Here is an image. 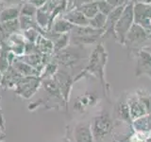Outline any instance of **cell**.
<instances>
[{
    "mask_svg": "<svg viewBox=\"0 0 151 142\" xmlns=\"http://www.w3.org/2000/svg\"><path fill=\"white\" fill-rule=\"evenodd\" d=\"M69 33H63V34H59L58 39L56 40L54 44V50L55 51H61L66 49L69 44Z\"/></svg>",
    "mask_w": 151,
    "mask_h": 142,
    "instance_id": "7402d4cb",
    "label": "cell"
},
{
    "mask_svg": "<svg viewBox=\"0 0 151 142\" xmlns=\"http://www.w3.org/2000/svg\"><path fill=\"white\" fill-rule=\"evenodd\" d=\"M98 96L96 93L86 92L78 98L74 104V109L80 113H84L87 107H94L99 102Z\"/></svg>",
    "mask_w": 151,
    "mask_h": 142,
    "instance_id": "9c48e42d",
    "label": "cell"
},
{
    "mask_svg": "<svg viewBox=\"0 0 151 142\" xmlns=\"http://www.w3.org/2000/svg\"><path fill=\"white\" fill-rule=\"evenodd\" d=\"M97 5H98V9H99V12L104 13L105 15H109L111 11L114 8H113L111 5L109 3L107 0H102V1H98L97 2Z\"/></svg>",
    "mask_w": 151,
    "mask_h": 142,
    "instance_id": "cb8c5ba5",
    "label": "cell"
},
{
    "mask_svg": "<svg viewBox=\"0 0 151 142\" xmlns=\"http://www.w3.org/2000/svg\"><path fill=\"white\" fill-rule=\"evenodd\" d=\"M127 104H129V114H130V117L132 121L138 120V118L150 115L146 107L144 105V103L140 101L136 94H132L129 97H127Z\"/></svg>",
    "mask_w": 151,
    "mask_h": 142,
    "instance_id": "52a82bcc",
    "label": "cell"
},
{
    "mask_svg": "<svg viewBox=\"0 0 151 142\" xmlns=\"http://www.w3.org/2000/svg\"><path fill=\"white\" fill-rule=\"evenodd\" d=\"M16 71L18 73H20L22 76H26V77H28V76H36V75H38V71L34 67H32L31 65L25 63V62H20V63H17Z\"/></svg>",
    "mask_w": 151,
    "mask_h": 142,
    "instance_id": "ffe728a7",
    "label": "cell"
},
{
    "mask_svg": "<svg viewBox=\"0 0 151 142\" xmlns=\"http://www.w3.org/2000/svg\"><path fill=\"white\" fill-rule=\"evenodd\" d=\"M144 49H145V50H146V51H147L148 53H149V54L151 55V45H148V46H145V47H144Z\"/></svg>",
    "mask_w": 151,
    "mask_h": 142,
    "instance_id": "4dcf8cb0",
    "label": "cell"
},
{
    "mask_svg": "<svg viewBox=\"0 0 151 142\" xmlns=\"http://www.w3.org/2000/svg\"><path fill=\"white\" fill-rule=\"evenodd\" d=\"M77 9H78L79 11L81 12L88 19H91V18L94 17L99 12L97 2H91V3L82 4Z\"/></svg>",
    "mask_w": 151,
    "mask_h": 142,
    "instance_id": "e0dca14e",
    "label": "cell"
},
{
    "mask_svg": "<svg viewBox=\"0 0 151 142\" xmlns=\"http://www.w3.org/2000/svg\"><path fill=\"white\" fill-rule=\"evenodd\" d=\"M38 12V8L30 2H25L21 6L20 15L34 17Z\"/></svg>",
    "mask_w": 151,
    "mask_h": 142,
    "instance_id": "603a6c76",
    "label": "cell"
},
{
    "mask_svg": "<svg viewBox=\"0 0 151 142\" xmlns=\"http://www.w3.org/2000/svg\"><path fill=\"white\" fill-rule=\"evenodd\" d=\"M134 23L139 24L145 28L147 26V22L151 19V5L143 3H134Z\"/></svg>",
    "mask_w": 151,
    "mask_h": 142,
    "instance_id": "ba28073f",
    "label": "cell"
},
{
    "mask_svg": "<svg viewBox=\"0 0 151 142\" xmlns=\"http://www.w3.org/2000/svg\"><path fill=\"white\" fill-rule=\"evenodd\" d=\"M108 60V53L104 47L102 43L99 44L94 47V49L91 53L89 57V63L86 68L82 70L77 77L73 80L74 83L78 82L80 79L87 77V76H94L100 80L104 96L107 98L109 101H111L110 99V94H111V86L105 80V67L107 64Z\"/></svg>",
    "mask_w": 151,
    "mask_h": 142,
    "instance_id": "6da1fadb",
    "label": "cell"
},
{
    "mask_svg": "<svg viewBox=\"0 0 151 142\" xmlns=\"http://www.w3.org/2000/svg\"><path fill=\"white\" fill-rule=\"evenodd\" d=\"M107 22V15L99 12L96 16L89 19V26L96 30H104Z\"/></svg>",
    "mask_w": 151,
    "mask_h": 142,
    "instance_id": "d6986e66",
    "label": "cell"
},
{
    "mask_svg": "<svg viewBox=\"0 0 151 142\" xmlns=\"http://www.w3.org/2000/svg\"><path fill=\"white\" fill-rule=\"evenodd\" d=\"M133 3H143V4H147L151 5V0H131Z\"/></svg>",
    "mask_w": 151,
    "mask_h": 142,
    "instance_id": "f1b7e54d",
    "label": "cell"
},
{
    "mask_svg": "<svg viewBox=\"0 0 151 142\" xmlns=\"http://www.w3.org/2000/svg\"><path fill=\"white\" fill-rule=\"evenodd\" d=\"M0 54H1V46H0Z\"/></svg>",
    "mask_w": 151,
    "mask_h": 142,
    "instance_id": "8d00e7d4",
    "label": "cell"
},
{
    "mask_svg": "<svg viewBox=\"0 0 151 142\" xmlns=\"http://www.w3.org/2000/svg\"><path fill=\"white\" fill-rule=\"evenodd\" d=\"M96 2H98V1H102V0H96Z\"/></svg>",
    "mask_w": 151,
    "mask_h": 142,
    "instance_id": "d590c367",
    "label": "cell"
},
{
    "mask_svg": "<svg viewBox=\"0 0 151 142\" xmlns=\"http://www.w3.org/2000/svg\"><path fill=\"white\" fill-rule=\"evenodd\" d=\"M46 1H47V0H29L28 2L32 3L33 5H35L37 8L40 9V8H42L46 3Z\"/></svg>",
    "mask_w": 151,
    "mask_h": 142,
    "instance_id": "83f0119b",
    "label": "cell"
},
{
    "mask_svg": "<svg viewBox=\"0 0 151 142\" xmlns=\"http://www.w3.org/2000/svg\"><path fill=\"white\" fill-rule=\"evenodd\" d=\"M107 1L110 3L113 8H117V7L125 6L127 3H129L131 0H107Z\"/></svg>",
    "mask_w": 151,
    "mask_h": 142,
    "instance_id": "484cf974",
    "label": "cell"
},
{
    "mask_svg": "<svg viewBox=\"0 0 151 142\" xmlns=\"http://www.w3.org/2000/svg\"><path fill=\"white\" fill-rule=\"evenodd\" d=\"M63 18L69 21L72 25L77 27H85L89 26V19L79 11L78 9H74L69 11L63 15Z\"/></svg>",
    "mask_w": 151,
    "mask_h": 142,
    "instance_id": "8fae6325",
    "label": "cell"
},
{
    "mask_svg": "<svg viewBox=\"0 0 151 142\" xmlns=\"http://www.w3.org/2000/svg\"><path fill=\"white\" fill-rule=\"evenodd\" d=\"M134 3L130 1L126 5L120 18L115 24L114 27V34L115 41L122 46L125 45L127 34L129 33L132 25L134 24V11H133Z\"/></svg>",
    "mask_w": 151,
    "mask_h": 142,
    "instance_id": "3957f363",
    "label": "cell"
},
{
    "mask_svg": "<svg viewBox=\"0 0 151 142\" xmlns=\"http://www.w3.org/2000/svg\"><path fill=\"white\" fill-rule=\"evenodd\" d=\"M115 115L117 117V118L119 120L126 122L127 124L131 125L132 124V120L130 117V114H129V104H127V101L126 99H120L115 104Z\"/></svg>",
    "mask_w": 151,
    "mask_h": 142,
    "instance_id": "7c38bea8",
    "label": "cell"
},
{
    "mask_svg": "<svg viewBox=\"0 0 151 142\" xmlns=\"http://www.w3.org/2000/svg\"><path fill=\"white\" fill-rule=\"evenodd\" d=\"M63 142H71V141L69 139H67V138H64L63 139Z\"/></svg>",
    "mask_w": 151,
    "mask_h": 142,
    "instance_id": "d6a6232c",
    "label": "cell"
},
{
    "mask_svg": "<svg viewBox=\"0 0 151 142\" xmlns=\"http://www.w3.org/2000/svg\"><path fill=\"white\" fill-rule=\"evenodd\" d=\"M2 8H7L11 6H16V5H21V0H1Z\"/></svg>",
    "mask_w": 151,
    "mask_h": 142,
    "instance_id": "4316f807",
    "label": "cell"
},
{
    "mask_svg": "<svg viewBox=\"0 0 151 142\" xmlns=\"http://www.w3.org/2000/svg\"><path fill=\"white\" fill-rule=\"evenodd\" d=\"M75 142H94L90 122H81L74 129Z\"/></svg>",
    "mask_w": 151,
    "mask_h": 142,
    "instance_id": "30bf717a",
    "label": "cell"
},
{
    "mask_svg": "<svg viewBox=\"0 0 151 142\" xmlns=\"http://www.w3.org/2000/svg\"><path fill=\"white\" fill-rule=\"evenodd\" d=\"M36 47L37 50H39L44 55H50L54 51V44L49 39L42 37L39 34L36 40Z\"/></svg>",
    "mask_w": 151,
    "mask_h": 142,
    "instance_id": "5bb4252c",
    "label": "cell"
},
{
    "mask_svg": "<svg viewBox=\"0 0 151 142\" xmlns=\"http://www.w3.org/2000/svg\"><path fill=\"white\" fill-rule=\"evenodd\" d=\"M21 1L23 2V1H29V0H21Z\"/></svg>",
    "mask_w": 151,
    "mask_h": 142,
    "instance_id": "e575fe53",
    "label": "cell"
},
{
    "mask_svg": "<svg viewBox=\"0 0 151 142\" xmlns=\"http://www.w3.org/2000/svg\"><path fill=\"white\" fill-rule=\"evenodd\" d=\"M104 30H96L90 26L77 27L75 26L72 30V36H90V35H103Z\"/></svg>",
    "mask_w": 151,
    "mask_h": 142,
    "instance_id": "9a60e30c",
    "label": "cell"
},
{
    "mask_svg": "<svg viewBox=\"0 0 151 142\" xmlns=\"http://www.w3.org/2000/svg\"><path fill=\"white\" fill-rule=\"evenodd\" d=\"M3 28L5 32L7 33V35H12L13 33H15L18 30H20V22H19V18L13 19V20L6 21L3 23H0Z\"/></svg>",
    "mask_w": 151,
    "mask_h": 142,
    "instance_id": "44dd1931",
    "label": "cell"
},
{
    "mask_svg": "<svg viewBox=\"0 0 151 142\" xmlns=\"http://www.w3.org/2000/svg\"><path fill=\"white\" fill-rule=\"evenodd\" d=\"M24 36L28 40V42L35 43L38 36H39V33L35 28H28L27 30H24Z\"/></svg>",
    "mask_w": 151,
    "mask_h": 142,
    "instance_id": "d4e9b609",
    "label": "cell"
},
{
    "mask_svg": "<svg viewBox=\"0 0 151 142\" xmlns=\"http://www.w3.org/2000/svg\"><path fill=\"white\" fill-rule=\"evenodd\" d=\"M21 6L22 5H16V6L4 8L0 12V23L19 18V16H20Z\"/></svg>",
    "mask_w": 151,
    "mask_h": 142,
    "instance_id": "4fadbf2b",
    "label": "cell"
},
{
    "mask_svg": "<svg viewBox=\"0 0 151 142\" xmlns=\"http://www.w3.org/2000/svg\"><path fill=\"white\" fill-rule=\"evenodd\" d=\"M146 142H151V136H149L147 139H146Z\"/></svg>",
    "mask_w": 151,
    "mask_h": 142,
    "instance_id": "1f68e13d",
    "label": "cell"
},
{
    "mask_svg": "<svg viewBox=\"0 0 151 142\" xmlns=\"http://www.w3.org/2000/svg\"><path fill=\"white\" fill-rule=\"evenodd\" d=\"M0 126L2 127V129L4 130V122H3V117H2V114L0 111Z\"/></svg>",
    "mask_w": 151,
    "mask_h": 142,
    "instance_id": "f546056e",
    "label": "cell"
},
{
    "mask_svg": "<svg viewBox=\"0 0 151 142\" xmlns=\"http://www.w3.org/2000/svg\"><path fill=\"white\" fill-rule=\"evenodd\" d=\"M151 39V33L144 27L134 23L127 34L125 45L127 49L129 57H135L138 51L146 46V43Z\"/></svg>",
    "mask_w": 151,
    "mask_h": 142,
    "instance_id": "7a4b0ae2",
    "label": "cell"
},
{
    "mask_svg": "<svg viewBox=\"0 0 151 142\" xmlns=\"http://www.w3.org/2000/svg\"><path fill=\"white\" fill-rule=\"evenodd\" d=\"M74 25H72L69 21L66 20L65 18H58L55 21L54 25H52V28L55 33L58 34H63V33H69L72 31L74 28Z\"/></svg>",
    "mask_w": 151,
    "mask_h": 142,
    "instance_id": "2e32d148",
    "label": "cell"
},
{
    "mask_svg": "<svg viewBox=\"0 0 151 142\" xmlns=\"http://www.w3.org/2000/svg\"><path fill=\"white\" fill-rule=\"evenodd\" d=\"M113 121L108 111H102L93 117L91 123L94 142H100L113 130Z\"/></svg>",
    "mask_w": 151,
    "mask_h": 142,
    "instance_id": "277c9868",
    "label": "cell"
},
{
    "mask_svg": "<svg viewBox=\"0 0 151 142\" xmlns=\"http://www.w3.org/2000/svg\"><path fill=\"white\" fill-rule=\"evenodd\" d=\"M136 59V77L148 76L151 79V55L144 49L135 55Z\"/></svg>",
    "mask_w": 151,
    "mask_h": 142,
    "instance_id": "5b68a950",
    "label": "cell"
},
{
    "mask_svg": "<svg viewBox=\"0 0 151 142\" xmlns=\"http://www.w3.org/2000/svg\"><path fill=\"white\" fill-rule=\"evenodd\" d=\"M16 84V92L24 98H29L36 92L37 88L40 85V82L39 79L35 78L34 76H28V77L20 79Z\"/></svg>",
    "mask_w": 151,
    "mask_h": 142,
    "instance_id": "8992f818",
    "label": "cell"
},
{
    "mask_svg": "<svg viewBox=\"0 0 151 142\" xmlns=\"http://www.w3.org/2000/svg\"><path fill=\"white\" fill-rule=\"evenodd\" d=\"M101 35L90 36H72V41L76 46H91L94 44Z\"/></svg>",
    "mask_w": 151,
    "mask_h": 142,
    "instance_id": "ac0fdd59",
    "label": "cell"
},
{
    "mask_svg": "<svg viewBox=\"0 0 151 142\" xmlns=\"http://www.w3.org/2000/svg\"><path fill=\"white\" fill-rule=\"evenodd\" d=\"M0 7H2V2H1V0H0Z\"/></svg>",
    "mask_w": 151,
    "mask_h": 142,
    "instance_id": "836d02e7",
    "label": "cell"
}]
</instances>
